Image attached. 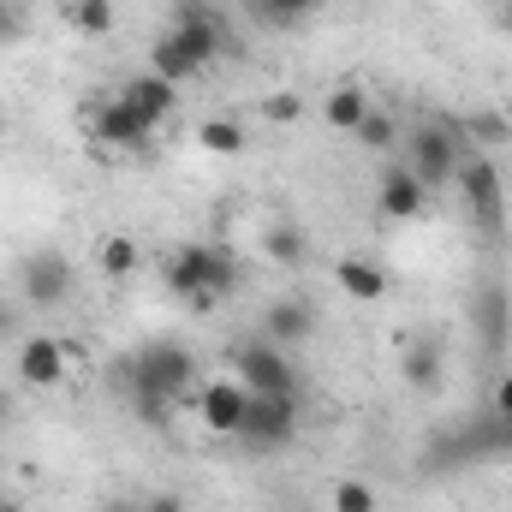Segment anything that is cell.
Returning a JSON list of instances; mask_svg holds the SVG:
<instances>
[{
  "instance_id": "9a60e30c",
  "label": "cell",
  "mask_w": 512,
  "mask_h": 512,
  "mask_svg": "<svg viewBox=\"0 0 512 512\" xmlns=\"http://www.w3.org/2000/svg\"><path fill=\"white\" fill-rule=\"evenodd\" d=\"M90 131H96V137H102L108 149H143L155 126H143V120H137V108H126V102L114 96V102L90 108Z\"/></svg>"
},
{
  "instance_id": "74e56055",
  "label": "cell",
  "mask_w": 512,
  "mask_h": 512,
  "mask_svg": "<svg viewBox=\"0 0 512 512\" xmlns=\"http://www.w3.org/2000/svg\"><path fill=\"white\" fill-rule=\"evenodd\" d=\"M501 114H507V126H512V96H507V102H501Z\"/></svg>"
},
{
  "instance_id": "603a6c76",
  "label": "cell",
  "mask_w": 512,
  "mask_h": 512,
  "mask_svg": "<svg viewBox=\"0 0 512 512\" xmlns=\"http://www.w3.org/2000/svg\"><path fill=\"white\" fill-rule=\"evenodd\" d=\"M256 6V18L268 24V30H292V24H304L322 0H251Z\"/></svg>"
},
{
  "instance_id": "4316f807",
  "label": "cell",
  "mask_w": 512,
  "mask_h": 512,
  "mask_svg": "<svg viewBox=\"0 0 512 512\" xmlns=\"http://www.w3.org/2000/svg\"><path fill=\"white\" fill-rule=\"evenodd\" d=\"M465 137H477V143L489 149V143H507L512 126H507V114L495 108V114H477V120H465Z\"/></svg>"
},
{
  "instance_id": "52a82bcc",
  "label": "cell",
  "mask_w": 512,
  "mask_h": 512,
  "mask_svg": "<svg viewBox=\"0 0 512 512\" xmlns=\"http://www.w3.org/2000/svg\"><path fill=\"white\" fill-rule=\"evenodd\" d=\"M233 376L251 387V393H268V399H298V370L286 364V352L280 346H268V340H251V346H239L233 352Z\"/></svg>"
},
{
  "instance_id": "e575fe53",
  "label": "cell",
  "mask_w": 512,
  "mask_h": 512,
  "mask_svg": "<svg viewBox=\"0 0 512 512\" xmlns=\"http://www.w3.org/2000/svg\"><path fill=\"white\" fill-rule=\"evenodd\" d=\"M179 6H191V12H215V0H179Z\"/></svg>"
},
{
  "instance_id": "5bb4252c",
  "label": "cell",
  "mask_w": 512,
  "mask_h": 512,
  "mask_svg": "<svg viewBox=\"0 0 512 512\" xmlns=\"http://www.w3.org/2000/svg\"><path fill=\"white\" fill-rule=\"evenodd\" d=\"M334 280H340V292L352 304H382L387 292H393V274H387L382 262H370V256H340L334 262Z\"/></svg>"
},
{
  "instance_id": "d6986e66",
  "label": "cell",
  "mask_w": 512,
  "mask_h": 512,
  "mask_svg": "<svg viewBox=\"0 0 512 512\" xmlns=\"http://www.w3.org/2000/svg\"><path fill=\"white\" fill-rule=\"evenodd\" d=\"M149 66H155V78H167V84H185V78H197L203 66L185 54V42L173 36V30H161L155 42H149Z\"/></svg>"
},
{
  "instance_id": "1f68e13d",
  "label": "cell",
  "mask_w": 512,
  "mask_h": 512,
  "mask_svg": "<svg viewBox=\"0 0 512 512\" xmlns=\"http://www.w3.org/2000/svg\"><path fill=\"white\" fill-rule=\"evenodd\" d=\"M18 310H24V304L0 298V340H18Z\"/></svg>"
},
{
  "instance_id": "5b68a950",
  "label": "cell",
  "mask_w": 512,
  "mask_h": 512,
  "mask_svg": "<svg viewBox=\"0 0 512 512\" xmlns=\"http://www.w3.org/2000/svg\"><path fill=\"white\" fill-rule=\"evenodd\" d=\"M298 435V399H268V393H251L245 399V417H239V435L251 453H274Z\"/></svg>"
},
{
  "instance_id": "f35d334b",
  "label": "cell",
  "mask_w": 512,
  "mask_h": 512,
  "mask_svg": "<svg viewBox=\"0 0 512 512\" xmlns=\"http://www.w3.org/2000/svg\"><path fill=\"white\" fill-rule=\"evenodd\" d=\"M0 131H6V120H0Z\"/></svg>"
},
{
  "instance_id": "8d00e7d4",
  "label": "cell",
  "mask_w": 512,
  "mask_h": 512,
  "mask_svg": "<svg viewBox=\"0 0 512 512\" xmlns=\"http://www.w3.org/2000/svg\"><path fill=\"white\" fill-rule=\"evenodd\" d=\"M0 512H30V507H24V501H6V495H0Z\"/></svg>"
},
{
  "instance_id": "2e32d148",
  "label": "cell",
  "mask_w": 512,
  "mask_h": 512,
  "mask_svg": "<svg viewBox=\"0 0 512 512\" xmlns=\"http://www.w3.org/2000/svg\"><path fill=\"white\" fill-rule=\"evenodd\" d=\"M441 376H447V352L435 340H405L399 346V382L411 387V393H435Z\"/></svg>"
},
{
  "instance_id": "7402d4cb",
  "label": "cell",
  "mask_w": 512,
  "mask_h": 512,
  "mask_svg": "<svg viewBox=\"0 0 512 512\" xmlns=\"http://www.w3.org/2000/svg\"><path fill=\"white\" fill-rule=\"evenodd\" d=\"M364 149H376V155H387L393 143H399V114H387V108H370L364 120H358V131H352Z\"/></svg>"
},
{
  "instance_id": "d590c367",
  "label": "cell",
  "mask_w": 512,
  "mask_h": 512,
  "mask_svg": "<svg viewBox=\"0 0 512 512\" xmlns=\"http://www.w3.org/2000/svg\"><path fill=\"white\" fill-rule=\"evenodd\" d=\"M6 417H12V393L0 387V423H6Z\"/></svg>"
},
{
  "instance_id": "836d02e7",
  "label": "cell",
  "mask_w": 512,
  "mask_h": 512,
  "mask_svg": "<svg viewBox=\"0 0 512 512\" xmlns=\"http://www.w3.org/2000/svg\"><path fill=\"white\" fill-rule=\"evenodd\" d=\"M102 512H137V495H114V501H108Z\"/></svg>"
},
{
  "instance_id": "e0dca14e",
  "label": "cell",
  "mask_w": 512,
  "mask_h": 512,
  "mask_svg": "<svg viewBox=\"0 0 512 512\" xmlns=\"http://www.w3.org/2000/svg\"><path fill=\"white\" fill-rule=\"evenodd\" d=\"M262 256L280 262V268H304V262H310V233L280 215V221H268V233H262Z\"/></svg>"
},
{
  "instance_id": "8992f818",
  "label": "cell",
  "mask_w": 512,
  "mask_h": 512,
  "mask_svg": "<svg viewBox=\"0 0 512 512\" xmlns=\"http://www.w3.org/2000/svg\"><path fill=\"white\" fill-rule=\"evenodd\" d=\"M72 286H78V274H72V262H66L60 251H30L24 262H18V298H24L30 310L66 304Z\"/></svg>"
},
{
  "instance_id": "ffe728a7",
  "label": "cell",
  "mask_w": 512,
  "mask_h": 512,
  "mask_svg": "<svg viewBox=\"0 0 512 512\" xmlns=\"http://www.w3.org/2000/svg\"><path fill=\"white\" fill-rule=\"evenodd\" d=\"M477 334H483V346H489V352H501V346H507V292H501V286L477 292Z\"/></svg>"
},
{
  "instance_id": "484cf974",
  "label": "cell",
  "mask_w": 512,
  "mask_h": 512,
  "mask_svg": "<svg viewBox=\"0 0 512 512\" xmlns=\"http://www.w3.org/2000/svg\"><path fill=\"white\" fill-rule=\"evenodd\" d=\"M256 114H262L268 126H298V120H304V96L274 90V96H262V102H256Z\"/></svg>"
},
{
  "instance_id": "f546056e",
  "label": "cell",
  "mask_w": 512,
  "mask_h": 512,
  "mask_svg": "<svg viewBox=\"0 0 512 512\" xmlns=\"http://www.w3.org/2000/svg\"><path fill=\"white\" fill-rule=\"evenodd\" d=\"M137 512H185V501L161 489V495H137Z\"/></svg>"
},
{
  "instance_id": "8fae6325",
  "label": "cell",
  "mask_w": 512,
  "mask_h": 512,
  "mask_svg": "<svg viewBox=\"0 0 512 512\" xmlns=\"http://www.w3.org/2000/svg\"><path fill=\"white\" fill-rule=\"evenodd\" d=\"M173 36L185 42V54H191L197 66H215V60L227 54V30H221V18H215V12H191V6H179Z\"/></svg>"
},
{
  "instance_id": "30bf717a",
  "label": "cell",
  "mask_w": 512,
  "mask_h": 512,
  "mask_svg": "<svg viewBox=\"0 0 512 512\" xmlns=\"http://www.w3.org/2000/svg\"><path fill=\"white\" fill-rule=\"evenodd\" d=\"M245 399H251V387L239 382V376H221V382H209L203 393H197V417H203V429H209V435H239Z\"/></svg>"
},
{
  "instance_id": "d4e9b609",
  "label": "cell",
  "mask_w": 512,
  "mask_h": 512,
  "mask_svg": "<svg viewBox=\"0 0 512 512\" xmlns=\"http://www.w3.org/2000/svg\"><path fill=\"white\" fill-rule=\"evenodd\" d=\"M197 143H203L209 155H239V149H245V126H239V120H203V126H197Z\"/></svg>"
},
{
  "instance_id": "44dd1931",
  "label": "cell",
  "mask_w": 512,
  "mask_h": 512,
  "mask_svg": "<svg viewBox=\"0 0 512 512\" xmlns=\"http://www.w3.org/2000/svg\"><path fill=\"white\" fill-rule=\"evenodd\" d=\"M60 18L78 36H108L114 30V0H60Z\"/></svg>"
},
{
  "instance_id": "d6a6232c",
  "label": "cell",
  "mask_w": 512,
  "mask_h": 512,
  "mask_svg": "<svg viewBox=\"0 0 512 512\" xmlns=\"http://www.w3.org/2000/svg\"><path fill=\"white\" fill-rule=\"evenodd\" d=\"M495 30H507L512 36V0H495Z\"/></svg>"
},
{
  "instance_id": "3957f363",
  "label": "cell",
  "mask_w": 512,
  "mask_h": 512,
  "mask_svg": "<svg viewBox=\"0 0 512 512\" xmlns=\"http://www.w3.org/2000/svg\"><path fill=\"white\" fill-rule=\"evenodd\" d=\"M471 155V137H465V120H423V126H411L405 137V167L429 185V191H441V185H453V173H459V161Z\"/></svg>"
},
{
  "instance_id": "cb8c5ba5",
  "label": "cell",
  "mask_w": 512,
  "mask_h": 512,
  "mask_svg": "<svg viewBox=\"0 0 512 512\" xmlns=\"http://www.w3.org/2000/svg\"><path fill=\"white\" fill-rule=\"evenodd\" d=\"M96 262H102V274H131L137 262H143V251H137V239H126V233H108L102 245H96Z\"/></svg>"
},
{
  "instance_id": "4dcf8cb0",
  "label": "cell",
  "mask_w": 512,
  "mask_h": 512,
  "mask_svg": "<svg viewBox=\"0 0 512 512\" xmlns=\"http://www.w3.org/2000/svg\"><path fill=\"white\" fill-rule=\"evenodd\" d=\"M489 411H495V417H512V376H501V382H495V393H489Z\"/></svg>"
},
{
  "instance_id": "ac0fdd59",
  "label": "cell",
  "mask_w": 512,
  "mask_h": 512,
  "mask_svg": "<svg viewBox=\"0 0 512 512\" xmlns=\"http://www.w3.org/2000/svg\"><path fill=\"white\" fill-rule=\"evenodd\" d=\"M370 108H376V102H370L364 84H334L328 102H322V126L328 131H358V120H364Z\"/></svg>"
},
{
  "instance_id": "7c38bea8",
  "label": "cell",
  "mask_w": 512,
  "mask_h": 512,
  "mask_svg": "<svg viewBox=\"0 0 512 512\" xmlns=\"http://www.w3.org/2000/svg\"><path fill=\"white\" fill-rule=\"evenodd\" d=\"M262 334H268V346H304L310 334H316V304L310 298H274L268 304V316H262Z\"/></svg>"
},
{
  "instance_id": "7a4b0ae2",
  "label": "cell",
  "mask_w": 512,
  "mask_h": 512,
  "mask_svg": "<svg viewBox=\"0 0 512 512\" xmlns=\"http://www.w3.org/2000/svg\"><path fill=\"white\" fill-rule=\"evenodd\" d=\"M167 292L185 298L191 310H215L221 298L239 292V262L221 245H179L167 256Z\"/></svg>"
},
{
  "instance_id": "f1b7e54d",
  "label": "cell",
  "mask_w": 512,
  "mask_h": 512,
  "mask_svg": "<svg viewBox=\"0 0 512 512\" xmlns=\"http://www.w3.org/2000/svg\"><path fill=\"white\" fill-rule=\"evenodd\" d=\"M18 36H24V6L0 0V42H18Z\"/></svg>"
},
{
  "instance_id": "4fadbf2b",
  "label": "cell",
  "mask_w": 512,
  "mask_h": 512,
  "mask_svg": "<svg viewBox=\"0 0 512 512\" xmlns=\"http://www.w3.org/2000/svg\"><path fill=\"white\" fill-rule=\"evenodd\" d=\"M120 102L137 108V120H143V126H161V120L179 108V84H167V78H155V72H137V78H126Z\"/></svg>"
},
{
  "instance_id": "277c9868",
  "label": "cell",
  "mask_w": 512,
  "mask_h": 512,
  "mask_svg": "<svg viewBox=\"0 0 512 512\" xmlns=\"http://www.w3.org/2000/svg\"><path fill=\"white\" fill-rule=\"evenodd\" d=\"M453 185H459V197H465L471 227H477L483 239H501V227H507V185H501L495 155H489V149H471V155L459 161Z\"/></svg>"
},
{
  "instance_id": "6da1fadb",
  "label": "cell",
  "mask_w": 512,
  "mask_h": 512,
  "mask_svg": "<svg viewBox=\"0 0 512 512\" xmlns=\"http://www.w3.org/2000/svg\"><path fill=\"white\" fill-rule=\"evenodd\" d=\"M191 382H197V358L179 340H149V346L131 352V399L149 423H161L167 405L179 393H191Z\"/></svg>"
},
{
  "instance_id": "ba28073f",
  "label": "cell",
  "mask_w": 512,
  "mask_h": 512,
  "mask_svg": "<svg viewBox=\"0 0 512 512\" xmlns=\"http://www.w3.org/2000/svg\"><path fill=\"white\" fill-rule=\"evenodd\" d=\"M66 358H72V346H60L54 334H24L18 340V387H30V393L60 387L66 382Z\"/></svg>"
},
{
  "instance_id": "9c48e42d",
  "label": "cell",
  "mask_w": 512,
  "mask_h": 512,
  "mask_svg": "<svg viewBox=\"0 0 512 512\" xmlns=\"http://www.w3.org/2000/svg\"><path fill=\"white\" fill-rule=\"evenodd\" d=\"M376 209L387 221H417L429 209V185L405 167V161H387L382 167V185H376Z\"/></svg>"
},
{
  "instance_id": "83f0119b",
  "label": "cell",
  "mask_w": 512,
  "mask_h": 512,
  "mask_svg": "<svg viewBox=\"0 0 512 512\" xmlns=\"http://www.w3.org/2000/svg\"><path fill=\"white\" fill-rule=\"evenodd\" d=\"M334 512H376V489L370 483H340L334 489Z\"/></svg>"
}]
</instances>
